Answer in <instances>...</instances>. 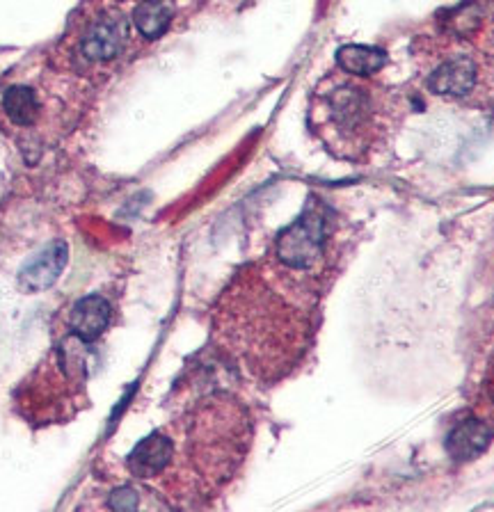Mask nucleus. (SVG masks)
I'll return each instance as SVG.
<instances>
[{
  "label": "nucleus",
  "mask_w": 494,
  "mask_h": 512,
  "mask_svg": "<svg viewBox=\"0 0 494 512\" xmlns=\"http://www.w3.org/2000/svg\"><path fill=\"white\" fill-rule=\"evenodd\" d=\"M174 12H177L174 0H142L133 12V23L142 37L158 39L170 28Z\"/></svg>",
  "instance_id": "obj_8"
},
{
  "label": "nucleus",
  "mask_w": 494,
  "mask_h": 512,
  "mask_svg": "<svg viewBox=\"0 0 494 512\" xmlns=\"http://www.w3.org/2000/svg\"><path fill=\"white\" fill-rule=\"evenodd\" d=\"M476 83V64L474 60L465 58V55H456V58L446 60L444 64L435 69L430 76V90L435 94L446 96H462L472 90Z\"/></svg>",
  "instance_id": "obj_7"
},
{
  "label": "nucleus",
  "mask_w": 494,
  "mask_h": 512,
  "mask_svg": "<svg viewBox=\"0 0 494 512\" xmlns=\"http://www.w3.org/2000/svg\"><path fill=\"white\" fill-rule=\"evenodd\" d=\"M110 323V304L101 295H87L69 311V332L85 343L97 341Z\"/></svg>",
  "instance_id": "obj_4"
},
{
  "label": "nucleus",
  "mask_w": 494,
  "mask_h": 512,
  "mask_svg": "<svg viewBox=\"0 0 494 512\" xmlns=\"http://www.w3.org/2000/svg\"><path fill=\"white\" fill-rule=\"evenodd\" d=\"M174 444L170 437H165L163 432H154L142 439V442L133 448L126 467H129L135 478H154L163 474L167 464L172 460Z\"/></svg>",
  "instance_id": "obj_5"
},
{
  "label": "nucleus",
  "mask_w": 494,
  "mask_h": 512,
  "mask_svg": "<svg viewBox=\"0 0 494 512\" xmlns=\"http://www.w3.org/2000/svg\"><path fill=\"white\" fill-rule=\"evenodd\" d=\"M126 37H129V26L124 16H103L87 30L81 42V53L94 62L113 60L124 51Z\"/></svg>",
  "instance_id": "obj_3"
},
{
  "label": "nucleus",
  "mask_w": 494,
  "mask_h": 512,
  "mask_svg": "<svg viewBox=\"0 0 494 512\" xmlns=\"http://www.w3.org/2000/svg\"><path fill=\"white\" fill-rule=\"evenodd\" d=\"M337 62L346 74L355 76H371L385 67L387 55L376 46H344L337 51Z\"/></svg>",
  "instance_id": "obj_9"
},
{
  "label": "nucleus",
  "mask_w": 494,
  "mask_h": 512,
  "mask_svg": "<svg viewBox=\"0 0 494 512\" xmlns=\"http://www.w3.org/2000/svg\"><path fill=\"white\" fill-rule=\"evenodd\" d=\"M3 108L14 124L33 126L39 115L37 94L26 85H14L3 94Z\"/></svg>",
  "instance_id": "obj_11"
},
{
  "label": "nucleus",
  "mask_w": 494,
  "mask_h": 512,
  "mask_svg": "<svg viewBox=\"0 0 494 512\" xmlns=\"http://www.w3.org/2000/svg\"><path fill=\"white\" fill-rule=\"evenodd\" d=\"M328 236V211L309 204L305 213L277 236V259L293 270H307L323 256Z\"/></svg>",
  "instance_id": "obj_1"
},
{
  "label": "nucleus",
  "mask_w": 494,
  "mask_h": 512,
  "mask_svg": "<svg viewBox=\"0 0 494 512\" xmlns=\"http://www.w3.org/2000/svg\"><path fill=\"white\" fill-rule=\"evenodd\" d=\"M69 261V245L65 240H55V243L46 245L42 252L33 256L26 266L19 272V284L23 291L39 293L51 288L58 277L62 275Z\"/></svg>",
  "instance_id": "obj_2"
},
{
  "label": "nucleus",
  "mask_w": 494,
  "mask_h": 512,
  "mask_svg": "<svg viewBox=\"0 0 494 512\" xmlns=\"http://www.w3.org/2000/svg\"><path fill=\"white\" fill-rule=\"evenodd\" d=\"M140 506L138 494L131 487H122V490H115L108 499V508L113 510H135Z\"/></svg>",
  "instance_id": "obj_12"
},
{
  "label": "nucleus",
  "mask_w": 494,
  "mask_h": 512,
  "mask_svg": "<svg viewBox=\"0 0 494 512\" xmlns=\"http://www.w3.org/2000/svg\"><path fill=\"white\" fill-rule=\"evenodd\" d=\"M366 108V96L357 87H339L330 94V115L334 122L344 128H353L364 119Z\"/></svg>",
  "instance_id": "obj_10"
},
{
  "label": "nucleus",
  "mask_w": 494,
  "mask_h": 512,
  "mask_svg": "<svg viewBox=\"0 0 494 512\" xmlns=\"http://www.w3.org/2000/svg\"><path fill=\"white\" fill-rule=\"evenodd\" d=\"M492 442V428L481 419H465L446 437V451L453 460L467 462L481 455Z\"/></svg>",
  "instance_id": "obj_6"
}]
</instances>
